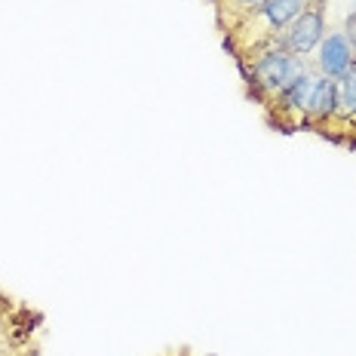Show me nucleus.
I'll return each instance as SVG.
<instances>
[{"label": "nucleus", "instance_id": "obj_2", "mask_svg": "<svg viewBox=\"0 0 356 356\" xmlns=\"http://www.w3.org/2000/svg\"><path fill=\"white\" fill-rule=\"evenodd\" d=\"M325 13H329V0H310V3L301 10V16L286 28L277 43L286 49V53L310 58L316 53V47L323 43L325 31H329V28H325Z\"/></svg>", "mask_w": 356, "mask_h": 356}, {"label": "nucleus", "instance_id": "obj_1", "mask_svg": "<svg viewBox=\"0 0 356 356\" xmlns=\"http://www.w3.org/2000/svg\"><path fill=\"white\" fill-rule=\"evenodd\" d=\"M310 68H314V62H310V58L286 53L280 43L261 49L255 58H249V62L240 65L243 80H246L249 99L258 102L261 108L273 99V95L283 92L286 86H292L295 80H298L304 71H310Z\"/></svg>", "mask_w": 356, "mask_h": 356}, {"label": "nucleus", "instance_id": "obj_4", "mask_svg": "<svg viewBox=\"0 0 356 356\" xmlns=\"http://www.w3.org/2000/svg\"><path fill=\"white\" fill-rule=\"evenodd\" d=\"M356 65V49L353 43L344 37V31H325L323 43L316 47V58H314V68L320 77L338 80L344 71H350Z\"/></svg>", "mask_w": 356, "mask_h": 356}, {"label": "nucleus", "instance_id": "obj_6", "mask_svg": "<svg viewBox=\"0 0 356 356\" xmlns=\"http://www.w3.org/2000/svg\"><path fill=\"white\" fill-rule=\"evenodd\" d=\"M341 31H344V37L347 40L353 43V49H356V6L350 13H347V19H344V28H341Z\"/></svg>", "mask_w": 356, "mask_h": 356}, {"label": "nucleus", "instance_id": "obj_3", "mask_svg": "<svg viewBox=\"0 0 356 356\" xmlns=\"http://www.w3.org/2000/svg\"><path fill=\"white\" fill-rule=\"evenodd\" d=\"M320 77L316 68L304 71L292 86H286L280 95H273L270 102L264 105V114H267V123L280 132H295V129H304V105H307V95H310V86L314 80Z\"/></svg>", "mask_w": 356, "mask_h": 356}, {"label": "nucleus", "instance_id": "obj_5", "mask_svg": "<svg viewBox=\"0 0 356 356\" xmlns=\"http://www.w3.org/2000/svg\"><path fill=\"white\" fill-rule=\"evenodd\" d=\"M332 114H335V80L316 77L310 86L307 105H304V129L316 132Z\"/></svg>", "mask_w": 356, "mask_h": 356}]
</instances>
